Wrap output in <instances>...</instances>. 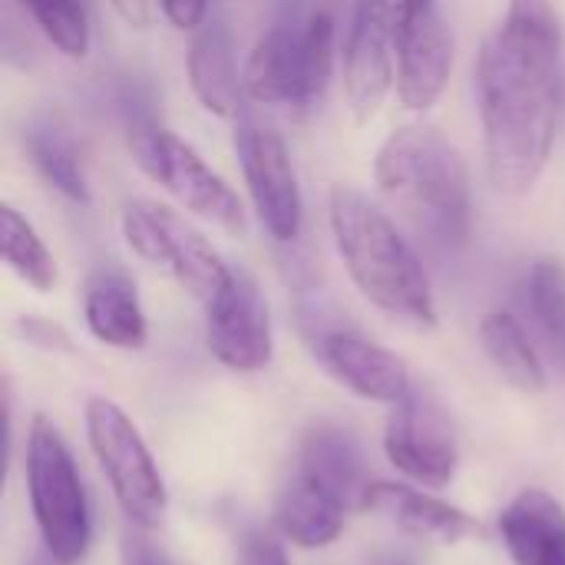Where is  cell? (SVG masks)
I'll return each instance as SVG.
<instances>
[{"mask_svg": "<svg viewBox=\"0 0 565 565\" xmlns=\"http://www.w3.org/2000/svg\"><path fill=\"white\" fill-rule=\"evenodd\" d=\"M113 10L122 17V23H129L132 30H146L149 26V3L146 0H109Z\"/></svg>", "mask_w": 565, "mask_h": 565, "instance_id": "f546056e", "label": "cell"}, {"mask_svg": "<svg viewBox=\"0 0 565 565\" xmlns=\"http://www.w3.org/2000/svg\"><path fill=\"white\" fill-rule=\"evenodd\" d=\"M20 328H23V338L26 341L40 344L46 351H73V344H70V338H66V331L60 324H50L43 318H23Z\"/></svg>", "mask_w": 565, "mask_h": 565, "instance_id": "83f0119b", "label": "cell"}, {"mask_svg": "<svg viewBox=\"0 0 565 565\" xmlns=\"http://www.w3.org/2000/svg\"><path fill=\"white\" fill-rule=\"evenodd\" d=\"M480 344L510 387L523 394L546 391V367L520 318H513L510 311H490L480 321Z\"/></svg>", "mask_w": 565, "mask_h": 565, "instance_id": "44dd1931", "label": "cell"}, {"mask_svg": "<svg viewBox=\"0 0 565 565\" xmlns=\"http://www.w3.org/2000/svg\"><path fill=\"white\" fill-rule=\"evenodd\" d=\"M218 3H225V0H218Z\"/></svg>", "mask_w": 565, "mask_h": 565, "instance_id": "d6a6232c", "label": "cell"}, {"mask_svg": "<svg viewBox=\"0 0 565 565\" xmlns=\"http://www.w3.org/2000/svg\"><path fill=\"white\" fill-rule=\"evenodd\" d=\"M331 73L334 17L318 10L305 23H271L242 66V86L258 106L308 113L321 103Z\"/></svg>", "mask_w": 565, "mask_h": 565, "instance_id": "277c9868", "label": "cell"}, {"mask_svg": "<svg viewBox=\"0 0 565 565\" xmlns=\"http://www.w3.org/2000/svg\"><path fill=\"white\" fill-rule=\"evenodd\" d=\"M298 470L324 483L348 507H361V497L367 490V463H364L361 444L344 427H334V424L315 427L301 444Z\"/></svg>", "mask_w": 565, "mask_h": 565, "instance_id": "ffe728a7", "label": "cell"}, {"mask_svg": "<svg viewBox=\"0 0 565 565\" xmlns=\"http://www.w3.org/2000/svg\"><path fill=\"white\" fill-rule=\"evenodd\" d=\"M235 152L242 162L252 209L271 242L291 245L305 225V199L288 142L258 119H235Z\"/></svg>", "mask_w": 565, "mask_h": 565, "instance_id": "9c48e42d", "label": "cell"}, {"mask_svg": "<svg viewBox=\"0 0 565 565\" xmlns=\"http://www.w3.org/2000/svg\"><path fill=\"white\" fill-rule=\"evenodd\" d=\"M83 318L89 334L119 351H139L149 341V321L136 281L119 268H99L83 288Z\"/></svg>", "mask_w": 565, "mask_h": 565, "instance_id": "ac0fdd59", "label": "cell"}, {"mask_svg": "<svg viewBox=\"0 0 565 565\" xmlns=\"http://www.w3.org/2000/svg\"><path fill=\"white\" fill-rule=\"evenodd\" d=\"M119 232L132 248V255H139L156 268H166L202 305H209L232 278V265L222 262L212 242L162 202L152 199L126 202L119 209Z\"/></svg>", "mask_w": 565, "mask_h": 565, "instance_id": "52a82bcc", "label": "cell"}, {"mask_svg": "<svg viewBox=\"0 0 565 565\" xmlns=\"http://www.w3.org/2000/svg\"><path fill=\"white\" fill-rule=\"evenodd\" d=\"M202 308H205V344L218 364L238 374H255L268 367L275 354L271 311L258 281L245 268H232L225 288Z\"/></svg>", "mask_w": 565, "mask_h": 565, "instance_id": "7c38bea8", "label": "cell"}, {"mask_svg": "<svg viewBox=\"0 0 565 565\" xmlns=\"http://www.w3.org/2000/svg\"><path fill=\"white\" fill-rule=\"evenodd\" d=\"M159 10L182 33H192L209 20V0H159Z\"/></svg>", "mask_w": 565, "mask_h": 565, "instance_id": "484cf974", "label": "cell"}, {"mask_svg": "<svg viewBox=\"0 0 565 565\" xmlns=\"http://www.w3.org/2000/svg\"><path fill=\"white\" fill-rule=\"evenodd\" d=\"M328 225L364 301L411 328H437V301L427 268L381 205L354 185L338 182L328 192Z\"/></svg>", "mask_w": 565, "mask_h": 565, "instance_id": "7a4b0ae2", "label": "cell"}, {"mask_svg": "<svg viewBox=\"0 0 565 565\" xmlns=\"http://www.w3.org/2000/svg\"><path fill=\"white\" fill-rule=\"evenodd\" d=\"M315 354L321 361V367L351 394H358L361 401H374V404H401L407 394H411V371L407 364L361 338V334H351V331H324L318 341H315Z\"/></svg>", "mask_w": 565, "mask_h": 565, "instance_id": "5bb4252c", "label": "cell"}, {"mask_svg": "<svg viewBox=\"0 0 565 565\" xmlns=\"http://www.w3.org/2000/svg\"><path fill=\"white\" fill-rule=\"evenodd\" d=\"M523 301L550 354L565 367V262L543 255L530 265Z\"/></svg>", "mask_w": 565, "mask_h": 565, "instance_id": "7402d4cb", "label": "cell"}, {"mask_svg": "<svg viewBox=\"0 0 565 565\" xmlns=\"http://www.w3.org/2000/svg\"><path fill=\"white\" fill-rule=\"evenodd\" d=\"M126 565H172L166 559V553L162 550H156L149 540H139V536H132V540H126Z\"/></svg>", "mask_w": 565, "mask_h": 565, "instance_id": "f1b7e54d", "label": "cell"}, {"mask_svg": "<svg viewBox=\"0 0 565 565\" xmlns=\"http://www.w3.org/2000/svg\"><path fill=\"white\" fill-rule=\"evenodd\" d=\"M0 248H3V262L7 268L30 285L40 295H50L60 281L56 271V258L46 248V242L36 235V228L13 209V205H0Z\"/></svg>", "mask_w": 565, "mask_h": 565, "instance_id": "603a6c76", "label": "cell"}, {"mask_svg": "<svg viewBox=\"0 0 565 565\" xmlns=\"http://www.w3.org/2000/svg\"><path fill=\"white\" fill-rule=\"evenodd\" d=\"M361 510L381 513L407 536L430 540V543L450 546V543L480 536V523L473 516L450 507L447 500H437L430 493H420V490H411L401 483H384V480L367 483V490L361 497Z\"/></svg>", "mask_w": 565, "mask_h": 565, "instance_id": "9a60e30c", "label": "cell"}, {"mask_svg": "<svg viewBox=\"0 0 565 565\" xmlns=\"http://www.w3.org/2000/svg\"><path fill=\"white\" fill-rule=\"evenodd\" d=\"M46 43L66 60H86L93 46V23L86 0H17Z\"/></svg>", "mask_w": 565, "mask_h": 565, "instance_id": "d4e9b609", "label": "cell"}, {"mask_svg": "<svg viewBox=\"0 0 565 565\" xmlns=\"http://www.w3.org/2000/svg\"><path fill=\"white\" fill-rule=\"evenodd\" d=\"M26 493L43 546L63 563H79L93 536L89 503L66 440L43 414L33 417L26 437Z\"/></svg>", "mask_w": 565, "mask_h": 565, "instance_id": "5b68a950", "label": "cell"}, {"mask_svg": "<svg viewBox=\"0 0 565 565\" xmlns=\"http://www.w3.org/2000/svg\"><path fill=\"white\" fill-rule=\"evenodd\" d=\"M377 565H411V563H404V559H384V563H377Z\"/></svg>", "mask_w": 565, "mask_h": 565, "instance_id": "1f68e13d", "label": "cell"}, {"mask_svg": "<svg viewBox=\"0 0 565 565\" xmlns=\"http://www.w3.org/2000/svg\"><path fill=\"white\" fill-rule=\"evenodd\" d=\"M454 73V30L440 0H397V99L427 113L447 93Z\"/></svg>", "mask_w": 565, "mask_h": 565, "instance_id": "30bf717a", "label": "cell"}, {"mask_svg": "<svg viewBox=\"0 0 565 565\" xmlns=\"http://www.w3.org/2000/svg\"><path fill=\"white\" fill-rule=\"evenodd\" d=\"M23 565H70V563H63V559H60L56 553H50L46 546H36V550L30 553V559H26Z\"/></svg>", "mask_w": 565, "mask_h": 565, "instance_id": "4dcf8cb0", "label": "cell"}, {"mask_svg": "<svg viewBox=\"0 0 565 565\" xmlns=\"http://www.w3.org/2000/svg\"><path fill=\"white\" fill-rule=\"evenodd\" d=\"M86 437L122 516L139 530L159 526L166 516V483L129 414L109 397H89Z\"/></svg>", "mask_w": 565, "mask_h": 565, "instance_id": "ba28073f", "label": "cell"}, {"mask_svg": "<svg viewBox=\"0 0 565 565\" xmlns=\"http://www.w3.org/2000/svg\"><path fill=\"white\" fill-rule=\"evenodd\" d=\"M23 146H26V156H30L33 169L40 172V179L53 192H60L73 205H89L93 202V192H89L83 162H79L76 149L56 129H40V126L36 129H26Z\"/></svg>", "mask_w": 565, "mask_h": 565, "instance_id": "cb8c5ba5", "label": "cell"}, {"mask_svg": "<svg viewBox=\"0 0 565 565\" xmlns=\"http://www.w3.org/2000/svg\"><path fill=\"white\" fill-rule=\"evenodd\" d=\"M487 179L526 195L543 179L563 106V26L550 0H510L473 66Z\"/></svg>", "mask_w": 565, "mask_h": 565, "instance_id": "6da1fadb", "label": "cell"}, {"mask_svg": "<svg viewBox=\"0 0 565 565\" xmlns=\"http://www.w3.org/2000/svg\"><path fill=\"white\" fill-rule=\"evenodd\" d=\"M381 195L430 242L460 248L470 238L473 192L460 149L437 129L411 122L394 129L374 159Z\"/></svg>", "mask_w": 565, "mask_h": 565, "instance_id": "3957f363", "label": "cell"}, {"mask_svg": "<svg viewBox=\"0 0 565 565\" xmlns=\"http://www.w3.org/2000/svg\"><path fill=\"white\" fill-rule=\"evenodd\" d=\"M513 565H565V507L546 490H520L500 513Z\"/></svg>", "mask_w": 565, "mask_h": 565, "instance_id": "2e32d148", "label": "cell"}, {"mask_svg": "<svg viewBox=\"0 0 565 565\" xmlns=\"http://www.w3.org/2000/svg\"><path fill=\"white\" fill-rule=\"evenodd\" d=\"M185 73H189L192 96L205 113H212L215 119H242L245 86L235 66V50L225 23L205 20L199 30H192Z\"/></svg>", "mask_w": 565, "mask_h": 565, "instance_id": "e0dca14e", "label": "cell"}, {"mask_svg": "<svg viewBox=\"0 0 565 565\" xmlns=\"http://www.w3.org/2000/svg\"><path fill=\"white\" fill-rule=\"evenodd\" d=\"M238 565H288V556H285L278 540H271L265 533H255V536L245 540Z\"/></svg>", "mask_w": 565, "mask_h": 565, "instance_id": "4316f807", "label": "cell"}, {"mask_svg": "<svg viewBox=\"0 0 565 565\" xmlns=\"http://www.w3.org/2000/svg\"><path fill=\"white\" fill-rule=\"evenodd\" d=\"M384 454L404 477L430 490H444L457 477L460 457L454 430L434 397L420 387H411V394L394 404L384 430Z\"/></svg>", "mask_w": 565, "mask_h": 565, "instance_id": "4fadbf2b", "label": "cell"}, {"mask_svg": "<svg viewBox=\"0 0 565 565\" xmlns=\"http://www.w3.org/2000/svg\"><path fill=\"white\" fill-rule=\"evenodd\" d=\"M129 152L136 166L162 185L185 212L212 222L232 238H245L248 212L238 192L172 129L156 122H136L129 129Z\"/></svg>", "mask_w": 565, "mask_h": 565, "instance_id": "8992f818", "label": "cell"}, {"mask_svg": "<svg viewBox=\"0 0 565 565\" xmlns=\"http://www.w3.org/2000/svg\"><path fill=\"white\" fill-rule=\"evenodd\" d=\"M397 86V0H354L344 43V99L358 122H371Z\"/></svg>", "mask_w": 565, "mask_h": 565, "instance_id": "8fae6325", "label": "cell"}, {"mask_svg": "<svg viewBox=\"0 0 565 565\" xmlns=\"http://www.w3.org/2000/svg\"><path fill=\"white\" fill-rule=\"evenodd\" d=\"M348 503L308 473H295L275 507V523L301 550H324L344 530Z\"/></svg>", "mask_w": 565, "mask_h": 565, "instance_id": "d6986e66", "label": "cell"}]
</instances>
